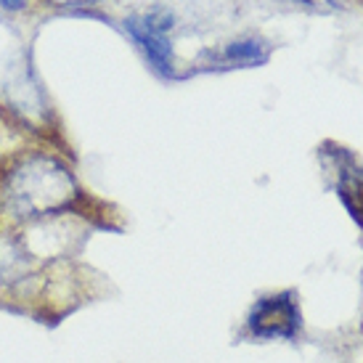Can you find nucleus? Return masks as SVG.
Wrapping results in <instances>:
<instances>
[{
  "mask_svg": "<svg viewBox=\"0 0 363 363\" xmlns=\"http://www.w3.org/2000/svg\"><path fill=\"white\" fill-rule=\"evenodd\" d=\"M77 199L80 189L72 172L45 154H32L21 160L3 183V204L19 220H35L64 212Z\"/></svg>",
  "mask_w": 363,
  "mask_h": 363,
  "instance_id": "nucleus-1",
  "label": "nucleus"
},
{
  "mask_svg": "<svg viewBox=\"0 0 363 363\" xmlns=\"http://www.w3.org/2000/svg\"><path fill=\"white\" fill-rule=\"evenodd\" d=\"M297 329H300V311L289 292L260 300L250 315V332L257 340H292Z\"/></svg>",
  "mask_w": 363,
  "mask_h": 363,
  "instance_id": "nucleus-2",
  "label": "nucleus"
},
{
  "mask_svg": "<svg viewBox=\"0 0 363 363\" xmlns=\"http://www.w3.org/2000/svg\"><path fill=\"white\" fill-rule=\"evenodd\" d=\"M125 27H128V32L133 35V40L141 45V51L146 53V59L154 64V69L160 72V74H164V77H170L172 74V48H170V43H167V38L160 35V32L149 30L141 19L125 21Z\"/></svg>",
  "mask_w": 363,
  "mask_h": 363,
  "instance_id": "nucleus-3",
  "label": "nucleus"
},
{
  "mask_svg": "<svg viewBox=\"0 0 363 363\" xmlns=\"http://www.w3.org/2000/svg\"><path fill=\"white\" fill-rule=\"evenodd\" d=\"M223 59L228 61V64H236V67H257V64L268 61V45L262 40H255V38L236 40L225 48Z\"/></svg>",
  "mask_w": 363,
  "mask_h": 363,
  "instance_id": "nucleus-4",
  "label": "nucleus"
},
{
  "mask_svg": "<svg viewBox=\"0 0 363 363\" xmlns=\"http://www.w3.org/2000/svg\"><path fill=\"white\" fill-rule=\"evenodd\" d=\"M141 21L149 27V30L160 32V35H164L167 30H172V13L170 11H164V9H154L152 13H146Z\"/></svg>",
  "mask_w": 363,
  "mask_h": 363,
  "instance_id": "nucleus-5",
  "label": "nucleus"
},
{
  "mask_svg": "<svg viewBox=\"0 0 363 363\" xmlns=\"http://www.w3.org/2000/svg\"><path fill=\"white\" fill-rule=\"evenodd\" d=\"M0 6H3V9L16 11V9H21V6H24V0H0Z\"/></svg>",
  "mask_w": 363,
  "mask_h": 363,
  "instance_id": "nucleus-6",
  "label": "nucleus"
},
{
  "mask_svg": "<svg viewBox=\"0 0 363 363\" xmlns=\"http://www.w3.org/2000/svg\"><path fill=\"white\" fill-rule=\"evenodd\" d=\"M53 6H82V3H93V0H51Z\"/></svg>",
  "mask_w": 363,
  "mask_h": 363,
  "instance_id": "nucleus-7",
  "label": "nucleus"
},
{
  "mask_svg": "<svg viewBox=\"0 0 363 363\" xmlns=\"http://www.w3.org/2000/svg\"><path fill=\"white\" fill-rule=\"evenodd\" d=\"M294 3H303V6H313V0H294Z\"/></svg>",
  "mask_w": 363,
  "mask_h": 363,
  "instance_id": "nucleus-8",
  "label": "nucleus"
}]
</instances>
